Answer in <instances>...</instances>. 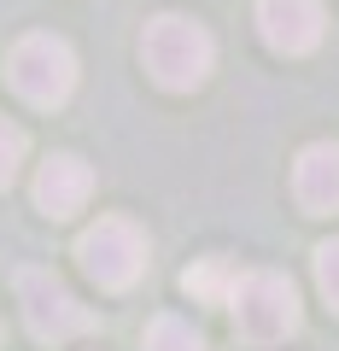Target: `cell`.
<instances>
[{"instance_id":"obj_1","label":"cell","mask_w":339,"mask_h":351,"mask_svg":"<svg viewBox=\"0 0 339 351\" xmlns=\"http://www.w3.org/2000/svg\"><path fill=\"white\" fill-rule=\"evenodd\" d=\"M140 64H147V76L158 88L193 94V88L211 76V64H216V41H211V29L193 24V18L158 12V18H147V29H140Z\"/></svg>"},{"instance_id":"obj_2","label":"cell","mask_w":339,"mask_h":351,"mask_svg":"<svg viewBox=\"0 0 339 351\" xmlns=\"http://www.w3.org/2000/svg\"><path fill=\"white\" fill-rule=\"evenodd\" d=\"M228 316H234V334L246 346H281V339L299 334L304 311H299V287H292L281 269H246L228 293Z\"/></svg>"},{"instance_id":"obj_3","label":"cell","mask_w":339,"mask_h":351,"mask_svg":"<svg viewBox=\"0 0 339 351\" xmlns=\"http://www.w3.org/2000/svg\"><path fill=\"white\" fill-rule=\"evenodd\" d=\"M6 82H12L18 100H29L36 112H59V106L76 94V53H71V41L47 36V29L24 36L12 47V59H6Z\"/></svg>"},{"instance_id":"obj_4","label":"cell","mask_w":339,"mask_h":351,"mask_svg":"<svg viewBox=\"0 0 339 351\" xmlns=\"http://www.w3.org/2000/svg\"><path fill=\"white\" fill-rule=\"evenodd\" d=\"M76 263H82V276L100 293H123L147 269V234L129 217H100V223L82 228V240H76Z\"/></svg>"},{"instance_id":"obj_5","label":"cell","mask_w":339,"mask_h":351,"mask_svg":"<svg viewBox=\"0 0 339 351\" xmlns=\"http://www.w3.org/2000/svg\"><path fill=\"white\" fill-rule=\"evenodd\" d=\"M18 304H24V328L41 346H64V339L94 334V311L76 304L53 269H18Z\"/></svg>"},{"instance_id":"obj_6","label":"cell","mask_w":339,"mask_h":351,"mask_svg":"<svg viewBox=\"0 0 339 351\" xmlns=\"http://www.w3.org/2000/svg\"><path fill=\"white\" fill-rule=\"evenodd\" d=\"M258 36L281 59H304V53L322 47L327 12H322V0H258Z\"/></svg>"},{"instance_id":"obj_7","label":"cell","mask_w":339,"mask_h":351,"mask_svg":"<svg viewBox=\"0 0 339 351\" xmlns=\"http://www.w3.org/2000/svg\"><path fill=\"white\" fill-rule=\"evenodd\" d=\"M292 199L304 217H334L339 211V141H310L292 164Z\"/></svg>"},{"instance_id":"obj_8","label":"cell","mask_w":339,"mask_h":351,"mask_svg":"<svg viewBox=\"0 0 339 351\" xmlns=\"http://www.w3.org/2000/svg\"><path fill=\"white\" fill-rule=\"evenodd\" d=\"M88 193H94V170L76 158V152H53V158L36 170V211H47L53 223L76 217L82 205H88Z\"/></svg>"},{"instance_id":"obj_9","label":"cell","mask_w":339,"mask_h":351,"mask_svg":"<svg viewBox=\"0 0 339 351\" xmlns=\"http://www.w3.org/2000/svg\"><path fill=\"white\" fill-rule=\"evenodd\" d=\"M140 351H205V339H199V328H193L188 316L164 311V316H152V322H147Z\"/></svg>"},{"instance_id":"obj_10","label":"cell","mask_w":339,"mask_h":351,"mask_svg":"<svg viewBox=\"0 0 339 351\" xmlns=\"http://www.w3.org/2000/svg\"><path fill=\"white\" fill-rule=\"evenodd\" d=\"M234 263H223V258H205V263H193V269H181V287L193 293V299H205V304H228V293H234Z\"/></svg>"},{"instance_id":"obj_11","label":"cell","mask_w":339,"mask_h":351,"mask_svg":"<svg viewBox=\"0 0 339 351\" xmlns=\"http://www.w3.org/2000/svg\"><path fill=\"white\" fill-rule=\"evenodd\" d=\"M24 152H29V135L12 123V117H0V188H12V176H18V164H24Z\"/></svg>"},{"instance_id":"obj_12","label":"cell","mask_w":339,"mask_h":351,"mask_svg":"<svg viewBox=\"0 0 339 351\" xmlns=\"http://www.w3.org/2000/svg\"><path fill=\"white\" fill-rule=\"evenodd\" d=\"M316 287H322L327 311H339V240H322L316 246Z\"/></svg>"}]
</instances>
